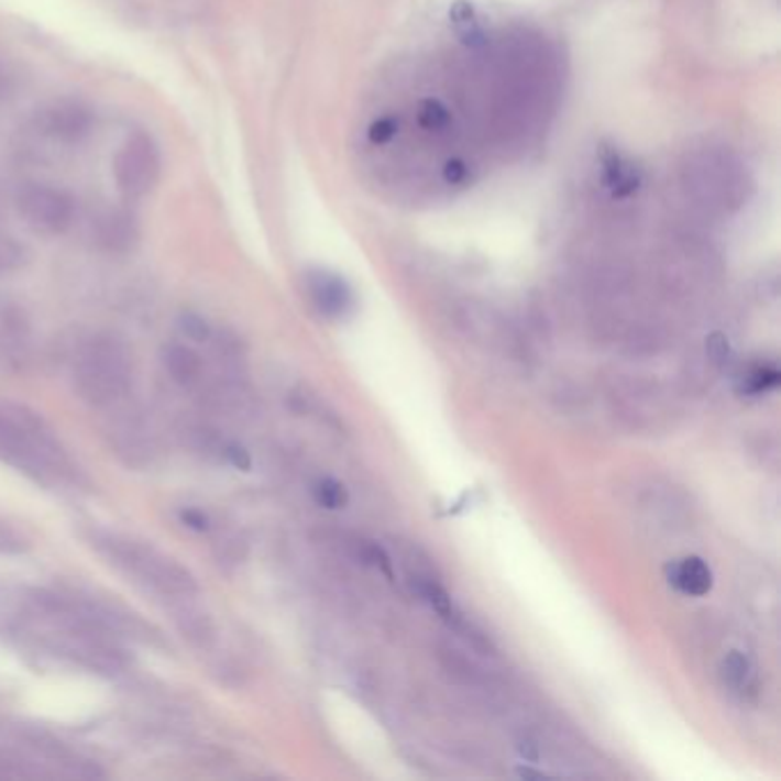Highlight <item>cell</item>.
<instances>
[{
  "instance_id": "obj_6",
  "label": "cell",
  "mask_w": 781,
  "mask_h": 781,
  "mask_svg": "<svg viewBox=\"0 0 781 781\" xmlns=\"http://www.w3.org/2000/svg\"><path fill=\"white\" fill-rule=\"evenodd\" d=\"M95 118L90 108L76 101L51 103L37 113V129L42 135L63 145H78L92 133Z\"/></svg>"
},
{
  "instance_id": "obj_16",
  "label": "cell",
  "mask_w": 781,
  "mask_h": 781,
  "mask_svg": "<svg viewBox=\"0 0 781 781\" xmlns=\"http://www.w3.org/2000/svg\"><path fill=\"white\" fill-rule=\"evenodd\" d=\"M779 372L774 367H755L743 378V393L747 395H763L779 385Z\"/></svg>"
},
{
  "instance_id": "obj_14",
  "label": "cell",
  "mask_w": 781,
  "mask_h": 781,
  "mask_svg": "<svg viewBox=\"0 0 781 781\" xmlns=\"http://www.w3.org/2000/svg\"><path fill=\"white\" fill-rule=\"evenodd\" d=\"M722 676H724V683H727L736 692L751 690V667H749V660L740 651H732L727 658H724Z\"/></svg>"
},
{
  "instance_id": "obj_21",
  "label": "cell",
  "mask_w": 781,
  "mask_h": 781,
  "mask_svg": "<svg viewBox=\"0 0 781 781\" xmlns=\"http://www.w3.org/2000/svg\"><path fill=\"white\" fill-rule=\"evenodd\" d=\"M179 518H182V522H184L188 529H193V532H207L209 525H211L209 516H207L205 512H200V509H184V512L179 514Z\"/></svg>"
},
{
  "instance_id": "obj_23",
  "label": "cell",
  "mask_w": 781,
  "mask_h": 781,
  "mask_svg": "<svg viewBox=\"0 0 781 781\" xmlns=\"http://www.w3.org/2000/svg\"><path fill=\"white\" fill-rule=\"evenodd\" d=\"M8 245H10V243H8ZM8 245H6V243H0V268H3V266L10 262V257H12V253L8 250Z\"/></svg>"
},
{
  "instance_id": "obj_7",
  "label": "cell",
  "mask_w": 781,
  "mask_h": 781,
  "mask_svg": "<svg viewBox=\"0 0 781 781\" xmlns=\"http://www.w3.org/2000/svg\"><path fill=\"white\" fill-rule=\"evenodd\" d=\"M598 161H601L603 184L609 190L612 198L624 200L630 198L632 193H637L645 175H641L639 167L630 158H626L617 147L601 145Z\"/></svg>"
},
{
  "instance_id": "obj_3",
  "label": "cell",
  "mask_w": 781,
  "mask_h": 781,
  "mask_svg": "<svg viewBox=\"0 0 781 781\" xmlns=\"http://www.w3.org/2000/svg\"><path fill=\"white\" fill-rule=\"evenodd\" d=\"M51 448L48 433L33 415H21V408H0V459L25 470L42 472L46 468V452Z\"/></svg>"
},
{
  "instance_id": "obj_1",
  "label": "cell",
  "mask_w": 781,
  "mask_h": 781,
  "mask_svg": "<svg viewBox=\"0 0 781 781\" xmlns=\"http://www.w3.org/2000/svg\"><path fill=\"white\" fill-rule=\"evenodd\" d=\"M131 365L127 349L110 334H97L82 349L76 365V387L95 406L113 404L129 393Z\"/></svg>"
},
{
  "instance_id": "obj_5",
  "label": "cell",
  "mask_w": 781,
  "mask_h": 781,
  "mask_svg": "<svg viewBox=\"0 0 781 781\" xmlns=\"http://www.w3.org/2000/svg\"><path fill=\"white\" fill-rule=\"evenodd\" d=\"M16 209L33 230L42 234H61L74 222L76 202L65 188L28 184L16 195Z\"/></svg>"
},
{
  "instance_id": "obj_17",
  "label": "cell",
  "mask_w": 781,
  "mask_h": 781,
  "mask_svg": "<svg viewBox=\"0 0 781 781\" xmlns=\"http://www.w3.org/2000/svg\"><path fill=\"white\" fill-rule=\"evenodd\" d=\"M397 135H399V118L397 116H381L367 129V141L374 147L389 145L393 141H397Z\"/></svg>"
},
{
  "instance_id": "obj_9",
  "label": "cell",
  "mask_w": 781,
  "mask_h": 781,
  "mask_svg": "<svg viewBox=\"0 0 781 781\" xmlns=\"http://www.w3.org/2000/svg\"><path fill=\"white\" fill-rule=\"evenodd\" d=\"M667 580L685 596H704L713 590V571L702 557H683L667 566Z\"/></svg>"
},
{
  "instance_id": "obj_20",
  "label": "cell",
  "mask_w": 781,
  "mask_h": 781,
  "mask_svg": "<svg viewBox=\"0 0 781 781\" xmlns=\"http://www.w3.org/2000/svg\"><path fill=\"white\" fill-rule=\"evenodd\" d=\"M706 351H708V358L715 362V365H724V362L729 360V344H727V338H724L722 332H713L711 334Z\"/></svg>"
},
{
  "instance_id": "obj_19",
  "label": "cell",
  "mask_w": 781,
  "mask_h": 781,
  "mask_svg": "<svg viewBox=\"0 0 781 781\" xmlns=\"http://www.w3.org/2000/svg\"><path fill=\"white\" fill-rule=\"evenodd\" d=\"M440 177L448 186H463L470 177V165L463 158L454 156L440 167Z\"/></svg>"
},
{
  "instance_id": "obj_22",
  "label": "cell",
  "mask_w": 781,
  "mask_h": 781,
  "mask_svg": "<svg viewBox=\"0 0 781 781\" xmlns=\"http://www.w3.org/2000/svg\"><path fill=\"white\" fill-rule=\"evenodd\" d=\"M226 457L239 470H250V465H253V461H250V454L241 448V444H228Z\"/></svg>"
},
{
  "instance_id": "obj_2",
  "label": "cell",
  "mask_w": 781,
  "mask_h": 781,
  "mask_svg": "<svg viewBox=\"0 0 781 781\" xmlns=\"http://www.w3.org/2000/svg\"><path fill=\"white\" fill-rule=\"evenodd\" d=\"M106 548L110 552V560H113L118 566L127 569L135 578H141L143 582L152 584V587L165 594L188 596L198 590L195 587V580L186 569L173 562L170 557L156 552L154 548H145L133 541H118V539H110Z\"/></svg>"
},
{
  "instance_id": "obj_15",
  "label": "cell",
  "mask_w": 781,
  "mask_h": 781,
  "mask_svg": "<svg viewBox=\"0 0 781 781\" xmlns=\"http://www.w3.org/2000/svg\"><path fill=\"white\" fill-rule=\"evenodd\" d=\"M315 497L321 507L326 509H344L349 505V493L344 484L334 480H321L315 486Z\"/></svg>"
},
{
  "instance_id": "obj_4",
  "label": "cell",
  "mask_w": 781,
  "mask_h": 781,
  "mask_svg": "<svg viewBox=\"0 0 781 781\" xmlns=\"http://www.w3.org/2000/svg\"><path fill=\"white\" fill-rule=\"evenodd\" d=\"M113 177L120 193L129 200L145 198L161 177V154L145 133L129 135L113 161Z\"/></svg>"
},
{
  "instance_id": "obj_13",
  "label": "cell",
  "mask_w": 781,
  "mask_h": 781,
  "mask_svg": "<svg viewBox=\"0 0 781 781\" xmlns=\"http://www.w3.org/2000/svg\"><path fill=\"white\" fill-rule=\"evenodd\" d=\"M415 122L427 133H442L452 127V110L436 97H427L415 108Z\"/></svg>"
},
{
  "instance_id": "obj_12",
  "label": "cell",
  "mask_w": 781,
  "mask_h": 781,
  "mask_svg": "<svg viewBox=\"0 0 781 781\" xmlns=\"http://www.w3.org/2000/svg\"><path fill=\"white\" fill-rule=\"evenodd\" d=\"M163 365H165L167 374H170L173 381H177L179 385H190V383L198 381L202 374L200 355L182 344H173V346L165 349Z\"/></svg>"
},
{
  "instance_id": "obj_8",
  "label": "cell",
  "mask_w": 781,
  "mask_h": 781,
  "mask_svg": "<svg viewBox=\"0 0 781 781\" xmlns=\"http://www.w3.org/2000/svg\"><path fill=\"white\" fill-rule=\"evenodd\" d=\"M308 292L317 310L326 317H344L353 308V292L340 275L330 271H310Z\"/></svg>"
},
{
  "instance_id": "obj_18",
  "label": "cell",
  "mask_w": 781,
  "mask_h": 781,
  "mask_svg": "<svg viewBox=\"0 0 781 781\" xmlns=\"http://www.w3.org/2000/svg\"><path fill=\"white\" fill-rule=\"evenodd\" d=\"M179 330L186 334L190 342H207L211 338L209 321L195 312H184L179 317Z\"/></svg>"
},
{
  "instance_id": "obj_11",
  "label": "cell",
  "mask_w": 781,
  "mask_h": 781,
  "mask_svg": "<svg viewBox=\"0 0 781 781\" xmlns=\"http://www.w3.org/2000/svg\"><path fill=\"white\" fill-rule=\"evenodd\" d=\"M450 21L457 37L461 44H465L470 51H482L488 46V33L484 23L480 21L477 10L468 0H457L450 10Z\"/></svg>"
},
{
  "instance_id": "obj_10",
  "label": "cell",
  "mask_w": 781,
  "mask_h": 781,
  "mask_svg": "<svg viewBox=\"0 0 781 781\" xmlns=\"http://www.w3.org/2000/svg\"><path fill=\"white\" fill-rule=\"evenodd\" d=\"M97 241L110 253H127L138 241L135 220L124 211H108L97 220Z\"/></svg>"
}]
</instances>
